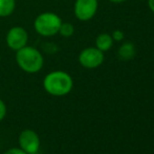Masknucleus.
Instances as JSON below:
<instances>
[{"label": "nucleus", "instance_id": "15", "mask_svg": "<svg viewBox=\"0 0 154 154\" xmlns=\"http://www.w3.org/2000/svg\"><path fill=\"white\" fill-rule=\"evenodd\" d=\"M148 6L151 10V12L154 13V0H148Z\"/></svg>", "mask_w": 154, "mask_h": 154}, {"label": "nucleus", "instance_id": "5", "mask_svg": "<svg viewBox=\"0 0 154 154\" xmlns=\"http://www.w3.org/2000/svg\"><path fill=\"white\" fill-rule=\"evenodd\" d=\"M104 62V53L97 47L84 48L79 55V63L87 69L97 68Z\"/></svg>", "mask_w": 154, "mask_h": 154}, {"label": "nucleus", "instance_id": "4", "mask_svg": "<svg viewBox=\"0 0 154 154\" xmlns=\"http://www.w3.org/2000/svg\"><path fill=\"white\" fill-rule=\"evenodd\" d=\"M19 148L22 149L27 154H32L39 152L41 146L40 136L35 130L25 129L20 132L18 136Z\"/></svg>", "mask_w": 154, "mask_h": 154}, {"label": "nucleus", "instance_id": "18", "mask_svg": "<svg viewBox=\"0 0 154 154\" xmlns=\"http://www.w3.org/2000/svg\"><path fill=\"white\" fill-rule=\"evenodd\" d=\"M0 60H1V56H0Z\"/></svg>", "mask_w": 154, "mask_h": 154}, {"label": "nucleus", "instance_id": "3", "mask_svg": "<svg viewBox=\"0 0 154 154\" xmlns=\"http://www.w3.org/2000/svg\"><path fill=\"white\" fill-rule=\"evenodd\" d=\"M62 19L59 15L51 12L41 13L34 21L35 31L42 37H53L59 34Z\"/></svg>", "mask_w": 154, "mask_h": 154}, {"label": "nucleus", "instance_id": "16", "mask_svg": "<svg viewBox=\"0 0 154 154\" xmlns=\"http://www.w3.org/2000/svg\"><path fill=\"white\" fill-rule=\"evenodd\" d=\"M112 3H122V2H125L126 0H109Z\"/></svg>", "mask_w": 154, "mask_h": 154}, {"label": "nucleus", "instance_id": "11", "mask_svg": "<svg viewBox=\"0 0 154 154\" xmlns=\"http://www.w3.org/2000/svg\"><path fill=\"white\" fill-rule=\"evenodd\" d=\"M59 34L64 38H69L75 34V27L69 22H62L59 29Z\"/></svg>", "mask_w": 154, "mask_h": 154}, {"label": "nucleus", "instance_id": "9", "mask_svg": "<svg viewBox=\"0 0 154 154\" xmlns=\"http://www.w3.org/2000/svg\"><path fill=\"white\" fill-rule=\"evenodd\" d=\"M113 39H112L111 35L107 34V32H102L95 39V47L99 48L101 51L105 53L108 51L113 45Z\"/></svg>", "mask_w": 154, "mask_h": 154}, {"label": "nucleus", "instance_id": "10", "mask_svg": "<svg viewBox=\"0 0 154 154\" xmlns=\"http://www.w3.org/2000/svg\"><path fill=\"white\" fill-rule=\"evenodd\" d=\"M16 8L15 0H0V17H8L14 13Z\"/></svg>", "mask_w": 154, "mask_h": 154}, {"label": "nucleus", "instance_id": "12", "mask_svg": "<svg viewBox=\"0 0 154 154\" xmlns=\"http://www.w3.org/2000/svg\"><path fill=\"white\" fill-rule=\"evenodd\" d=\"M111 37H112V39H113V41L121 42V41L124 40V32L121 31V29H116V31L112 32Z\"/></svg>", "mask_w": 154, "mask_h": 154}, {"label": "nucleus", "instance_id": "7", "mask_svg": "<svg viewBox=\"0 0 154 154\" xmlns=\"http://www.w3.org/2000/svg\"><path fill=\"white\" fill-rule=\"evenodd\" d=\"M97 8V0H75L73 12L80 21H89L95 16Z\"/></svg>", "mask_w": 154, "mask_h": 154}, {"label": "nucleus", "instance_id": "1", "mask_svg": "<svg viewBox=\"0 0 154 154\" xmlns=\"http://www.w3.org/2000/svg\"><path fill=\"white\" fill-rule=\"evenodd\" d=\"M42 85L48 94L53 97H64L72 90L73 80L66 71L54 70L45 75Z\"/></svg>", "mask_w": 154, "mask_h": 154}, {"label": "nucleus", "instance_id": "14", "mask_svg": "<svg viewBox=\"0 0 154 154\" xmlns=\"http://www.w3.org/2000/svg\"><path fill=\"white\" fill-rule=\"evenodd\" d=\"M3 154H27V153L24 152V151H23L22 149L16 148V147H14V148L8 149V150H6Z\"/></svg>", "mask_w": 154, "mask_h": 154}, {"label": "nucleus", "instance_id": "17", "mask_svg": "<svg viewBox=\"0 0 154 154\" xmlns=\"http://www.w3.org/2000/svg\"><path fill=\"white\" fill-rule=\"evenodd\" d=\"M32 154H40V153H39V152H36V153H32Z\"/></svg>", "mask_w": 154, "mask_h": 154}, {"label": "nucleus", "instance_id": "2", "mask_svg": "<svg viewBox=\"0 0 154 154\" xmlns=\"http://www.w3.org/2000/svg\"><path fill=\"white\" fill-rule=\"evenodd\" d=\"M16 62L24 72L37 73L43 68L44 58L36 47L26 45L16 51Z\"/></svg>", "mask_w": 154, "mask_h": 154}, {"label": "nucleus", "instance_id": "13", "mask_svg": "<svg viewBox=\"0 0 154 154\" xmlns=\"http://www.w3.org/2000/svg\"><path fill=\"white\" fill-rule=\"evenodd\" d=\"M6 113H8L6 105H5V103L0 99V122L4 120V118L6 116Z\"/></svg>", "mask_w": 154, "mask_h": 154}, {"label": "nucleus", "instance_id": "6", "mask_svg": "<svg viewBox=\"0 0 154 154\" xmlns=\"http://www.w3.org/2000/svg\"><path fill=\"white\" fill-rule=\"evenodd\" d=\"M6 45L12 51H19L22 47L26 46L29 42V34L26 29L22 26H13L8 29L5 37Z\"/></svg>", "mask_w": 154, "mask_h": 154}, {"label": "nucleus", "instance_id": "8", "mask_svg": "<svg viewBox=\"0 0 154 154\" xmlns=\"http://www.w3.org/2000/svg\"><path fill=\"white\" fill-rule=\"evenodd\" d=\"M136 53L135 46L132 42H125L120 46L118 51L119 58L123 61H130L134 58Z\"/></svg>", "mask_w": 154, "mask_h": 154}]
</instances>
